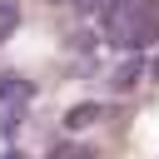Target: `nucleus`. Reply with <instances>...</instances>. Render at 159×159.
<instances>
[{
    "mask_svg": "<svg viewBox=\"0 0 159 159\" xmlns=\"http://www.w3.org/2000/svg\"><path fill=\"white\" fill-rule=\"evenodd\" d=\"M104 35L119 50H144L159 40V0H114L104 10Z\"/></svg>",
    "mask_w": 159,
    "mask_h": 159,
    "instance_id": "1",
    "label": "nucleus"
},
{
    "mask_svg": "<svg viewBox=\"0 0 159 159\" xmlns=\"http://www.w3.org/2000/svg\"><path fill=\"white\" fill-rule=\"evenodd\" d=\"M139 75H144V60L119 65V70H114V89H134V84H139Z\"/></svg>",
    "mask_w": 159,
    "mask_h": 159,
    "instance_id": "2",
    "label": "nucleus"
},
{
    "mask_svg": "<svg viewBox=\"0 0 159 159\" xmlns=\"http://www.w3.org/2000/svg\"><path fill=\"white\" fill-rule=\"evenodd\" d=\"M15 25H20V5L15 0H0V45L15 35Z\"/></svg>",
    "mask_w": 159,
    "mask_h": 159,
    "instance_id": "3",
    "label": "nucleus"
},
{
    "mask_svg": "<svg viewBox=\"0 0 159 159\" xmlns=\"http://www.w3.org/2000/svg\"><path fill=\"white\" fill-rule=\"evenodd\" d=\"M94 119H99V104H75L65 124H70V129H84V124H94Z\"/></svg>",
    "mask_w": 159,
    "mask_h": 159,
    "instance_id": "4",
    "label": "nucleus"
},
{
    "mask_svg": "<svg viewBox=\"0 0 159 159\" xmlns=\"http://www.w3.org/2000/svg\"><path fill=\"white\" fill-rule=\"evenodd\" d=\"M154 75H159V60H154Z\"/></svg>",
    "mask_w": 159,
    "mask_h": 159,
    "instance_id": "5",
    "label": "nucleus"
}]
</instances>
